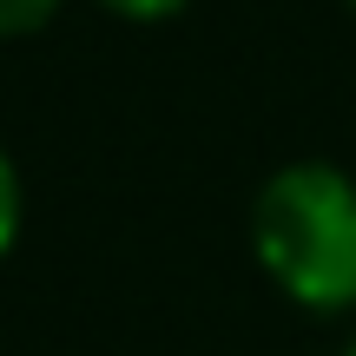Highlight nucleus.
<instances>
[{"label": "nucleus", "mask_w": 356, "mask_h": 356, "mask_svg": "<svg viewBox=\"0 0 356 356\" xmlns=\"http://www.w3.org/2000/svg\"><path fill=\"white\" fill-rule=\"evenodd\" d=\"M350 7H356V0H350Z\"/></svg>", "instance_id": "nucleus-6"}, {"label": "nucleus", "mask_w": 356, "mask_h": 356, "mask_svg": "<svg viewBox=\"0 0 356 356\" xmlns=\"http://www.w3.org/2000/svg\"><path fill=\"white\" fill-rule=\"evenodd\" d=\"M343 356H356V337H350V350H343Z\"/></svg>", "instance_id": "nucleus-5"}, {"label": "nucleus", "mask_w": 356, "mask_h": 356, "mask_svg": "<svg viewBox=\"0 0 356 356\" xmlns=\"http://www.w3.org/2000/svg\"><path fill=\"white\" fill-rule=\"evenodd\" d=\"M99 7H113L119 20H172V13H185L191 0H99Z\"/></svg>", "instance_id": "nucleus-4"}, {"label": "nucleus", "mask_w": 356, "mask_h": 356, "mask_svg": "<svg viewBox=\"0 0 356 356\" xmlns=\"http://www.w3.org/2000/svg\"><path fill=\"white\" fill-rule=\"evenodd\" d=\"M13 238H20V172L0 152V257L13 251Z\"/></svg>", "instance_id": "nucleus-3"}, {"label": "nucleus", "mask_w": 356, "mask_h": 356, "mask_svg": "<svg viewBox=\"0 0 356 356\" xmlns=\"http://www.w3.org/2000/svg\"><path fill=\"white\" fill-rule=\"evenodd\" d=\"M60 13V0H0V40H20V33H40V26Z\"/></svg>", "instance_id": "nucleus-2"}, {"label": "nucleus", "mask_w": 356, "mask_h": 356, "mask_svg": "<svg viewBox=\"0 0 356 356\" xmlns=\"http://www.w3.org/2000/svg\"><path fill=\"white\" fill-rule=\"evenodd\" d=\"M257 264L270 270L291 304L304 310H350L356 304V178L304 159L270 172L251 211Z\"/></svg>", "instance_id": "nucleus-1"}]
</instances>
